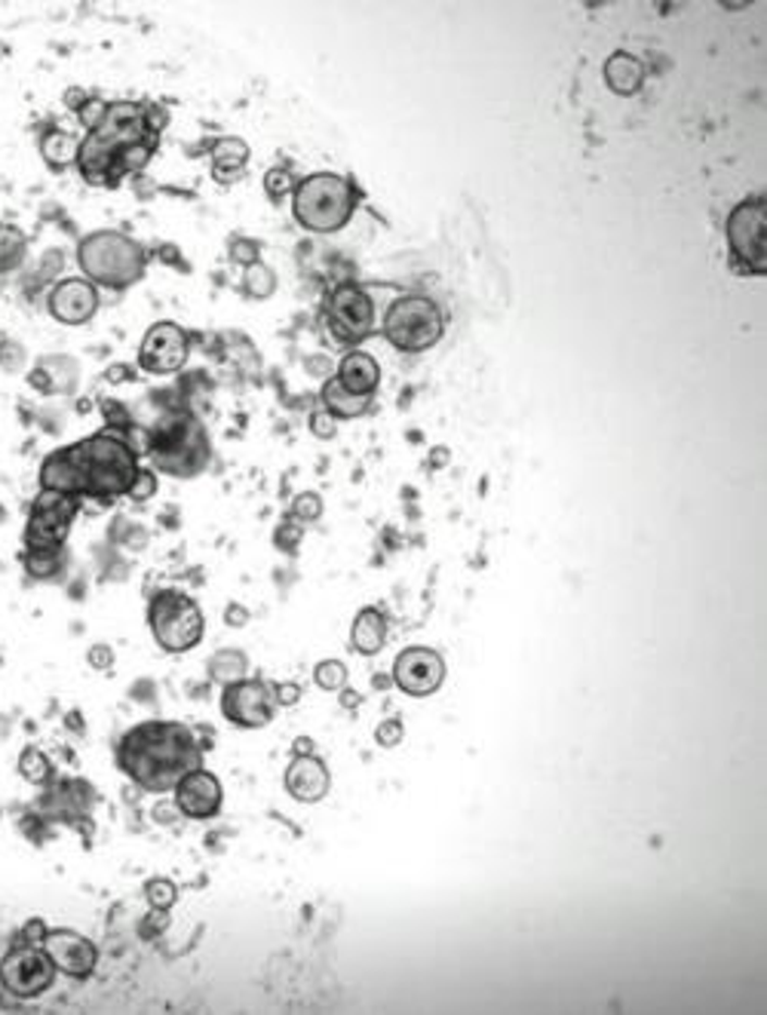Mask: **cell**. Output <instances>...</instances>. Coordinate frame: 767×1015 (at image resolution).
Segmentation results:
<instances>
[{
    "mask_svg": "<svg viewBox=\"0 0 767 1015\" xmlns=\"http://www.w3.org/2000/svg\"><path fill=\"white\" fill-rule=\"evenodd\" d=\"M117 767L141 792L163 795L185 773L203 767V748L182 721H141L120 737Z\"/></svg>",
    "mask_w": 767,
    "mask_h": 1015,
    "instance_id": "6da1fadb",
    "label": "cell"
},
{
    "mask_svg": "<svg viewBox=\"0 0 767 1015\" xmlns=\"http://www.w3.org/2000/svg\"><path fill=\"white\" fill-rule=\"evenodd\" d=\"M157 133L148 126V104L145 102H108L102 123L81 138L77 172L86 185L117 187V160L126 148L145 141H157Z\"/></svg>",
    "mask_w": 767,
    "mask_h": 1015,
    "instance_id": "7a4b0ae2",
    "label": "cell"
},
{
    "mask_svg": "<svg viewBox=\"0 0 767 1015\" xmlns=\"http://www.w3.org/2000/svg\"><path fill=\"white\" fill-rule=\"evenodd\" d=\"M69 455L74 460L81 500L123 497V494H129L138 470H141L138 451L117 426H104L99 433L74 442V445H69Z\"/></svg>",
    "mask_w": 767,
    "mask_h": 1015,
    "instance_id": "3957f363",
    "label": "cell"
},
{
    "mask_svg": "<svg viewBox=\"0 0 767 1015\" xmlns=\"http://www.w3.org/2000/svg\"><path fill=\"white\" fill-rule=\"evenodd\" d=\"M145 451H148L153 473H166L175 479H194L206 473L212 460V445L206 436L203 421L188 408L166 411L153 423L145 440Z\"/></svg>",
    "mask_w": 767,
    "mask_h": 1015,
    "instance_id": "277c9868",
    "label": "cell"
},
{
    "mask_svg": "<svg viewBox=\"0 0 767 1015\" xmlns=\"http://www.w3.org/2000/svg\"><path fill=\"white\" fill-rule=\"evenodd\" d=\"M151 255L148 249L123 231L102 227L89 231L77 243V264L92 286L126 292L145 280Z\"/></svg>",
    "mask_w": 767,
    "mask_h": 1015,
    "instance_id": "5b68a950",
    "label": "cell"
},
{
    "mask_svg": "<svg viewBox=\"0 0 767 1015\" xmlns=\"http://www.w3.org/2000/svg\"><path fill=\"white\" fill-rule=\"evenodd\" d=\"M359 203L362 190L354 178L338 172H313L298 178L292 190V219L310 234H338L350 224Z\"/></svg>",
    "mask_w": 767,
    "mask_h": 1015,
    "instance_id": "8992f818",
    "label": "cell"
},
{
    "mask_svg": "<svg viewBox=\"0 0 767 1015\" xmlns=\"http://www.w3.org/2000/svg\"><path fill=\"white\" fill-rule=\"evenodd\" d=\"M384 338L403 354H424L445 335V317L440 305L426 295H399L381 322Z\"/></svg>",
    "mask_w": 767,
    "mask_h": 1015,
    "instance_id": "52a82bcc",
    "label": "cell"
},
{
    "mask_svg": "<svg viewBox=\"0 0 767 1015\" xmlns=\"http://www.w3.org/2000/svg\"><path fill=\"white\" fill-rule=\"evenodd\" d=\"M148 627L153 642L166 654H188L203 642L206 617L190 595L178 590H160L148 602Z\"/></svg>",
    "mask_w": 767,
    "mask_h": 1015,
    "instance_id": "ba28073f",
    "label": "cell"
},
{
    "mask_svg": "<svg viewBox=\"0 0 767 1015\" xmlns=\"http://www.w3.org/2000/svg\"><path fill=\"white\" fill-rule=\"evenodd\" d=\"M728 237V258L733 273L765 276L767 273V200L765 194L746 197L733 206L725 224Z\"/></svg>",
    "mask_w": 767,
    "mask_h": 1015,
    "instance_id": "9c48e42d",
    "label": "cell"
},
{
    "mask_svg": "<svg viewBox=\"0 0 767 1015\" xmlns=\"http://www.w3.org/2000/svg\"><path fill=\"white\" fill-rule=\"evenodd\" d=\"M325 325L332 338L347 347H357L366 338H372L378 329V305L375 298L357 283H342L332 288L325 301Z\"/></svg>",
    "mask_w": 767,
    "mask_h": 1015,
    "instance_id": "30bf717a",
    "label": "cell"
},
{
    "mask_svg": "<svg viewBox=\"0 0 767 1015\" xmlns=\"http://www.w3.org/2000/svg\"><path fill=\"white\" fill-rule=\"evenodd\" d=\"M81 512V497H71L65 491L40 488L28 507V522L22 543L25 549H44V546H65L74 519Z\"/></svg>",
    "mask_w": 767,
    "mask_h": 1015,
    "instance_id": "8fae6325",
    "label": "cell"
},
{
    "mask_svg": "<svg viewBox=\"0 0 767 1015\" xmlns=\"http://www.w3.org/2000/svg\"><path fill=\"white\" fill-rule=\"evenodd\" d=\"M52 981L55 966L37 942H16L0 961V988L18 1000L40 998Z\"/></svg>",
    "mask_w": 767,
    "mask_h": 1015,
    "instance_id": "7c38bea8",
    "label": "cell"
},
{
    "mask_svg": "<svg viewBox=\"0 0 767 1015\" xmlns=\"http://www.w3.org/2000/svg\"><path fill=\"white\" fill-rule=\"evenodd\" d=\"M276 684L264 678H239L222 688V715L243 730L268 728L276 715Z\"/></svg>",
    "mask_w": 767,
    "mask_h": 1015,
    "instance_id": "4fadbf2b",
    "label": "cell"
},
{
    "mask_svg": "<svg viewBox=\"0 0 767 1015\" xmlns=\"http://www.w3.org/2000/svg\"><path fill=\"white\" fill-rule=\"evenodd\" d=\"M190 356L188 332L178 322L160 320L145 332L138 347V366L148 374H172L185 369Z\"/></svg>",
    "mask_w": 767,
    "mask_h": 1015,
    "instance_id": "5bb4252c",
    "label": "cell"
},
{
    "mask_svg": "<svg viewBox=\"0 0 767 1015\" xmlns=\"http://www.w3.org/2000/svg\"><path fill=\"white\" fill-rule=\"evenodd\" d=\"M445 660L433 647H406L393 663V684L409 696H430L443 688Z\"/></svg>",
    "mask_w": 767,
    "mask_h": 1015,
    "instance_id": "9a60e30c",
    "label": "cell"
},
{
    "mask_svg": "<svg viewBox=\"0 0 767 1015\" xmlns=\"http://www.w3.org/2000/svg\"><path fill=\"white\" fill-rule=\"evenodd\" d=\"M99 286H92L86 276H65L47 292V313L62 325H86L99 313Z\"/></svg>",
    "mask_w": 767,
    "mask_h": 1015,
    "instance_id": "2e32d148",
    "label": "cell"
},
{
    "mask_svg": "<svg viewBox=\"0 0 767 1015\" xmlns=\"http://www.w3.org/2000/svg\"><path fill=\"white\" fill-rule=\"evenodd\" d=\"M44 951L50 954L55 973L71 976V979H86L96 973L99 964V951L96 945L74 930H47L44 932Z\"/></svg>",
    "mask_w": 767,
    "mask_h": 1015,
    "instance_id": "e0dca14e",
    "label": "cell"
},
{
    "mask_svg": "<svg viewBox=\"0 0 767 1015\" xmlns=\"http://www.w3.org/2000/svg\"><path fill=\"white\" fill-rule=\"evenodd\" d=\"M172 792H175V810L182 813V816H188V819H212V816L222 813V782H219L215 773H209L203 767L185 773Z\"/></svg>",
    "mask_w": 767,
    "mask_h": 1015,
    "instance_id": "ac0fdd59",
    "label": "cell"
},
{
    "mask_svg": "<svg viewBox=\"0 0 767 1015\" xmlns=\"http://www.w3.org/2000/svg\"><path fill=\"white\" fill-rule=\"evenodd\" d=\"M329 767L320 762L317 755H295L292 764L286 767V792H289L298 804H320L329 795Z\"/></svg>",
    "mask_w": 767,
    "mask_h": 1015,
    "instance_id": "d6986e66",
    "label": "cell"
},
{
    "mask_svg": "<svg viewBox=\"0 0 767 1015\" xmlns=\"http://www.w3.org/2000/svg\"><path fill=\"white\" fill-rule=\"evenodd\" d=\"M249 145L237 136H222L209 145V160H212V178L222 187L237 185L239 178L249 170Z\"/></svg>",
    "mask_w": 767,
    "mask_h": 1015,
    "instance_id": "ffe728a7",
    "label": "cell"
},
{
    "mask_svg": "<svg viewBox=\"0 0 767 1015\" xmlns=\"http://www.w3.org/2000/svg\"><path fill=\"white\" fill-rule=\"evenodd\" d=\"M335 377H338V384L344 389H350L357 396H375L378 384H381V369H378L375 356L362 354V350H350L338 362Z\"/></svg>",
    "mask_w": 767,
    "mask_h": 1015,
    "instance_id": "44dd1931",
    "label": "cell"
},
{
    "mask_svg": "<svg viewBox=\"0 0 767 1015\" xmlns=\"http://www.w3.org/2000/svg\"><path fill=\"white\" fill-rule=\"evenodd\" d=\"M387 642V617L378 608H362L350 627V644L362 657H375Z\"/></svg>",
    "mask_w": 767,
    "mask_h": 1015,
    "instance_id": "7402d4cb",
    "label": "cell"
},
{
    "mask_svg": "<svg viewBox=\"0 0 767 1015\" xmlns=\"http://www.w3.org/2000/svg\"><path fill=\"white\" fill-rule=\"evenodd\" d=\"M605 84L617 96H635L645 84V69L632 52H614L605 62Z\"/></svg>",
    "mask_w": 767,
    "mask_h": 1015,
    "instance_id": "603a6c76",
    "label": "cell"
},
{
    "mask_svg": "<svg viewBox=\"0 0 767 1015\" xmlns=\"http://www.w3.org/2000/svg\"><path fill=\"white\" fill-rule=\"evenodd\" d=\"M25 574L37 583H59L69 568V549L65 546H44V549H25L22 556Z\"/></svg>",
    "mask_w": 767,
    "mask_h": 1015,
    "instance_id": "cb8c5ba5",
    "label": "cell"
},
{
    "mask_svg": "<svg viewBox=\"0 0 767 1015\" xmlns=\"http://www.w3.org/2000/svg\"><path fill=\"white\" fill-rule=\"evenodd\" d=\"M320 399H323V408L335 421H354V418H362L372 408V396H357V393L344 389L338 384V377L325 381L323 389H320Z\"/></svg>",
    "mask_w": 767,
    "mask_h": 1015,
    "instance_id": "d4e9b609",
    "label": "cell"
},
{
    "mask_svg": "<svg viewBox=\"0 0 767 1015\" xmlns=\"http://www.w3.org/2000/svg\"><path fill=\"white\" fill-rule=\"evenodd\" d=\"M77 153H81V138L69 129H62V126H50L40 136V157L52 170L62 172L69 166H77Z\"/></svg>",
    "mask_w": 767,
    "mask_h": 1015,
    "instance_id": "484cf974",
    "label": "cell"
},
{
    "mask_svg": "<svg viewBox=\"0 0 767 1015\" xmlns=\"http://www.w3.org/2000/svg\"><path fill=\"white\" fill-rule=\"evenodd\" d=\"M74 381H77V366L65 356L44 359L40 366L28 372V384L40 393H65V389L74 387Z\"/></svg>",
    "mask_w": 767,
    "mask_h": 1015,
    "instance_id": "4316f807",
    "label": "cell"
},
{
    "mask_svg": "<svg viewBox=\"0 0 767 1015\" xmlns=\"http://www.w3.org/2000/svg\"><path fill=\"white\" fill-rule=\"evenodd\" d=\"M206 672H209V681H215V684H231V681H239V678H246L249 672V657L237 651V647H224V651H215L212 657H209V666H206Z\"/></svg>",
    "mask_w": 767,
    "mask_h": 1015,
    "instance_id": "83f0119b",
    "label": "cell"
},
{
    "mask_svg": "<svg viewBox=\"0 0 767 1015\" xmlns=\"http://www.w3.org/2000/svg\"><path fill=\"white\" fill-rule=\"evenodd\" d=\"M28 255V237L16 224H0V276L16 273L25 264Z\"/></svg>",
    "mask_w": 767,
    "mask_h": 1015,
    "instance_id": "f1b7e54d",
    "label": "cell"
},
{
    "mask_svg": "<svg viewBox=\"0 0 767 1015\" xmlns=\"http://www.w3.org/2000/svg\"><path fill=\"white\" fill-rule=\"evenodd\" d=\"M273 292H276V273L264 261H258L252 268H243V295H249L256 301H264V298H271Z\"/></svg>",
    "mask_w": 767,
    "mask_h": 1015,
    "instance_id": "f546056e",
    "label": "cell"
},
{
    "mask_svg": "<svg viewBox=\"0 0 767 1015\" xmlns=\"http://www.w3.org/2000/svg\"><path fill=\"white\" fill-rule=\"evenodd\" d=\"M18 773H22V779L35 782V785H47L52 777L50 758H47L40 748L32 745V748H25V752L18 755Z\"/></svg>",
    "mask_w": 767,
    "mask_h": 1015,
    "instance_id": "4dcf8cb0",
    "label": "cell"
},
{
    "mask_svg": "<svg viewBox=\"0 0 767 1015\" xmlns=\"http://www.w3.org/2000/svg\"><path fill=\"white\" fill-rule=\"evenodd\" d=\"M295 185H298V178L289 166H273V170L264 172V194L271 203H283L286 197H292Z\"/></svg>",
    "mask_w": 767,
    "mask_h": 1015,
    "instance_id": "1f68e13d",
    "label": "cell"
},
{
    "mask_svg": "<svg viewBox=\"0 0 767 1015\" xmlns=\"http://www.w3.org/2000/svg\"><path fill=\"white\" fill-rule=\"evenodd\" d=\"M313 684L320 691H342L347 688V666L342 660H323L313 669Z\"/></svg>",
    "mask_w": 767,
    "mask_h": 1015,
    "instance_id": "d6a6232c",
    "label": "cell"
},
{
    "mask_svg": "<svg viewBox=\"0 0 767 1015\" xmlns=\"http://www.w3.org/2000/svg\"><path fill=\"white\" fill-rule=\"evenodd\" d=\"M323 516V497L317 491H305L292 500V519L298 522H317Z\"/></svg>",
    "mask_w": 767,
    "mask_h": 1015,
    "instance_id": "836d02e7",
    "label": "cell"
},
{
    "mask_svg": "<svg viewBox=\"0 0 767 1015\" xmlns=\"http://www.w3.org/2000/svg\"><path fill=\"white\" fill-rule=\"evenodd\" d=\"M227 255H231V261L239 264V268H252L261 261V243L252 237H237L231 239V246H227Z\"/></svg>",
    "mask_w": 767,
    "mask_h": 1015,
    "instance_id": "e575fe53",
    "label": "cell"
},
{
    "mask_svg": "<svg viewBox=\"0 0 767 1015\" xmlns=\"http://www.w3.org/2000/svg\"><path fill=\"white\" fill-rule=\"evenodd\" d=\"M145 893H148V902H151L157 912H166L175 905V899H178V890H175V883L166 878H153L148 887H145Z\"/></svg>",
    "mask_w": 767,
    "mask_h": 1015,
    "instance_id": "d590c367",
    "label": "cell"
},
{
    "mask_svg": "<svg viewBox=\"0 0 767 1015\" xmlns=\"http://www.w3.org/2000/svg\"><path fill=\"white\" fill-rule=\"evenodd\" d=\"M104 111H108V102H104L102 96H89L84 102V108L77 111V120H81V126H84L86 133H92V129L102 123Z\"/></svg>",
    "mask_w": 767,
    "mask_h": 1015,
    "instance_id": "8d00e7d4",
    "label": "cell"
},
{
    "mask_svg": "<svg viewBox=\"0 0 767 1015\" xmlns=\"http://www.w3.org/2000/svg\"><path fill=\"white\" fill-rule=\"evenodd\" d=\"M153 494H157V473L148 470V467H141L126 497H129V500H136V504H145V500H151Z\"/></svg>",
    "mask_w": 767,
    "mask_h": 1015,
    "instance_id": "74e56055",
    "label": "cell"
},
{
    "mask_svg": "<svg viewBox=\"0 0 767 1015\" xmlns=\"http://www.w3.org/2000/svg\"><path fill=\"white\" fill-rule=\"evenodd\" d=\"M310 433L323 442L335 440V436H338V421H335L325 408H317V411L310 414Z\"/></svg>",
    "mask_w": 767,
    "mask_h": 1015,
    "instance_id": "f35d334b",
    "label": "cell"
},
{
    "mask_svg": "<svg viewBox=\"0 0 767 1015\" xmlns=\"http://www.w3.org/2000/svg\"><path fill=\"white\" fill-rule=\"evenodd\" d=\"M403 737H406V728H403V721H399V718H384L375 730L378 745H384V748L399 745L403 743Z\"/></svg>",
    "mask_w": 767,
    "mask_h": 1015,
    "instance_id": "ab89813d",
    "label": "cell"
},
{
    "mask_svg": "<svg viewBox=\"0 0 767 1015\" xmlns=\"http://www.w3.org/2000/svg\"><path fill=\"white\" fill-rule=\"evenodd\" d=\"M86 660H89V666H92V669H99V672H108V669L114 666V651H111L108 644H92V647H89V657H86Z\"/></svg>",
    "mask_w": 767,
    "mask_h": 1015,
    "instance_id": "60d3db41",
    "label": "cell"
},
{
    "mask_svg": "<svg viewBox=\"0 0 767 1015\" xmlns=\"http://www.w3.org/2000/svg\"><path fill=\"white\" fill-rule=\"evenodd\" d=\"M273 541H276V546H280V549L292 553V549L298 546V541H301V531L292 525V522H286V525L276 528V537H273Z\"/></svg>",
    "mask_w": 767,
    "mask_h": 1015,
    "instance_id": "b9f144b4",
    "label": "cell"
},
{
    "mask_svg": "<svg viewBox=\"0 0 767 1015\" xmlns=\"http://www.w3.org/2000/svg\"><path fill=\"white\" fill-rule=\"evenodd\" d=\"M298 696H301V688H298V684H276V700H280V706H295Z\"/></svg>",
    "mask_w": 767,
    "mask_h": 1015,
    "instance_id": "7bdbcfd3",
    "label": "cell"
},
{
    "mask_svg": "<svg viewBox=\"0 0 767 1015\" xmlns=\"http://www.w3.org/2000/svg\"><path fill=\"white\" fill-rule=\"evenodd\" d=\"M89 96H92V92H84L81 86H71V89H65V104H69L74 114H77V111L84 108V102L89 99Z\"/></svg>",
    "mask_w": 767,
    "mask_h": 1015,
    "instance_id": "ee69618b",
    "label": "cell"
},
{
    "mask_svg": "<svg viewBox=\"0 0 767 1015\" xmlns=\"http://www.w3.org/2000/svg\"><path fill=\"white\" fill-rule=\"evenodd\" d=\"M224 623H227V627H246V623H249V614H246V608H239V605H231L227 614H224Z\"/></svg>",
    "mask_w": 767,
    "mask_h": 1015,
    "instance_id": "f6af8a7d",
    "label": "cell"
},
{
    "mask_svg": "<svg viewBox=\"0 0 767 1015\" xmlns=\"http://www.w3.org/2000/svg\"><path fill=\"white\" fill-rule=\"evenodd\" d=\"M3 344H7V341H3V335H0V350H3Z\"/></svg>",
    "mask_w": 767,
    "mask_h": 1015,
    "instance_id": "bcb514c9",
    "label": "cell"
}]
</instances>
